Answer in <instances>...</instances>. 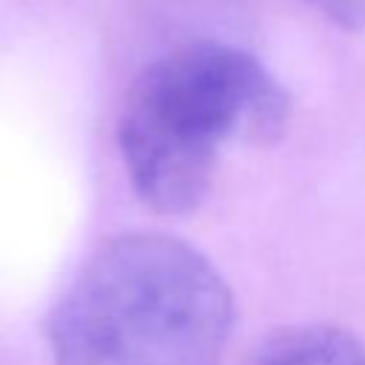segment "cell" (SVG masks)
<instances>
[{"label": "cell", "instance_id": "cell-1", "mask_svg": "<svg viewBox=\"0 0 365 365\" xmlns=\"http://www.w3.org/2000/svg\"><path fill=\"white\" fill-rule=\"evenodd\" d=\"M291 123V94L251 51L194 40L131 80L117 148L134 194L160 214H188L208 197L231 145H271Z\"/></svg>", "mask_w": 365, "mask_h": 365}, {"label": "cell", "instance_id": "cell-2", "mask_svg": "<svg viewBox=\"0 0 365 365\" xmlns=\"http://www.w3.org/2000/svg\"><path fill=\"white\" fill-rule=\"evenodd\" d=\"M234 297L194 245L128 231L103 242L46 319L54 365H220Z\"/></svg>", "mask_w": 365, "mask_h": 365}, {"label": "cell", "instance_id": "cell-4", "mask_svg": "<svg viewBox=\"0 0 365 365\" xmlns=\"http://www.w3.org/2000/svg\"><path fill=\"white\" fill-rule=\"evenodd\" d=\"M345 31H365V0H302Z\"/></svg>", "mask_w": 365, "mask_h": 365}, {"label": "cell", "instance_id": "cell-3", "mask_svg": "<svg viewBox=\"0 0 365 365\" xmlns=\"http://www.w3.org/2000/svg\"><path fill=\"white\" fill-rule=\"evenodd\" d=\"M242 365H365V345L339 325L302 322L259 339Z\"/></svg>", "mask_w": 365, "mask_h": 365}]
</instances>
